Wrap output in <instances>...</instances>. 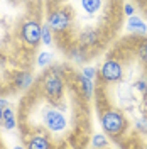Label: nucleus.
Instances as JSON below:
<instances>
[{
  "label": "nucleus",
  "instance_id": "0eeeda50",
  "mask_svg": "<svg viewBox=\"0 0 147 149\" xmlns=\"http://www.w3.org/2000/svg\"><path fill=\"white\" fill-rule=\"evenodd\" d=\"M32 83H34V76L29 71H19L14 76V85L19 90H29L32 86Z\"/></svg>",
  "mask_w": 147,
  "mask_h": 149
},
{
  "label": "nucleus",
  "instance_id": "9d476101",
  "mask_svg": "<svg viewBox=\"0 0 147 149\" xmlns=\"http://www.w3.org/2000/svg\"><path fill=\"white\" fill-rule=\"evenodd\" d=\"M127 29L129 31H134V32H139V34H146L147 24L139 15H130L129 20H127Z\"/></svg>",
  "mask_w": 147,
  "mask_h": 149
},
{
  "label": "nucleus",
  "instance_id": "a211bd4d",
  "mask_svg": "<svg viewBox=\"0 0 147 149\" xmlns=\"http://www.w3.org/2000/svg\"><path fill=\"white\" fill-rule=\"evenodd\" d=\"M51 31L53 29L49 27V26H42V34H41V42L42 44H46V46H49V44H53V37H51Z\"/></svg>",
  "mask_w": 147,
  "mask_h": 149
},
{
  "label": "nucleus",
  "instance_id": "393cba45",
  "mask_svg": "<svg viewBox=\"0 0 147 149\" xmlns=\"http://www.w3.org/2000/svg\"><path fill=\"white\" fill-rule=\"evenodd\" d=\"M47 2H51V3H59V2H63V0H47Z\"/></svg>",
  "mask_w": 147,
  "mask_h": 149
},
{
  "label": "nucleus",
  "instance_id": "2eb2a0df",
  "mask_svg": "<svg viewBox=\"0 0 147 149\" xmlns=\"http://www.w3.org/2000/svg\"><path fill=\"white\" fill-rule=\"evenodd\" d=\"M135 53H137V58L147 65V39H142L140 42L137 44V49H135Z\"/></svg>",
  "mask_w": 147,
  "mask_h": 149
},
{
  "label": "nucleus",
  "instance_id": "7ed1b4c3",
  "mask_svg": "<svg viewBox=\"0 0 147 149\" xmlns=\"http://www.w3.org/2000/svg\"><path fill=\"white\" fill-rule=\"evenodd\" d=\"M41 34H42V26L36 20H26L20 26V37L31 47H36L41 42Z\"/></svg>",
  "mask_w": 147,
  "mask_h": 149
},
{
  "label": "nucleus",
  "instance_id": "4be33fe9",
  "mask_svg": "<svg viewBox=\"0 0 147 149\" xmlns=\"http://www.w3.org/2000/svg\"><path fill=\"white\" fill-rule=\"evenodd\" d=\"M123 12H125V15H134V12H135V9H134V5H130V3H127L125 7H123Z\"/></svg>",
  "mask_w": 147,
  "mask_h": 149
},
{
  "label": "nucleus",
  "instance_id": "9b49d317",
  "mask_svg": "<svg viewBox=\"0 0 147 149\" xmlns=\"http://www.w3.org/2000/svg\"><path fill=\"white\" fill-rule=\"evenodd\" d=\"M78 83H80V86H81L85 98H86V100H90V98L93 97V92H95V83H93V80L86 78V76L81 73L80 76H78Z\"/></svg>",
  "mask_w": 147,
  "mask_h": 149
},
{
  "label": "nucleus",
  "instance_id": "6ab92c4d",
  "mask_svg": "<svg viewBox=\"0 0 147 149\" xmlns=\"http://www.w3.org/2000/svg\"><path fill=\"white\" fill-rule=\"evenodd\" d=\"M135 129L140 130L142 134H147V119L142 117V119H137L135 120Z\"/></svg>",
  "mask_w": 147,
  "mask_h": 149
},
{
  "label": "nucleus",
  "instance_id": "412c9836",
  "mask_svg": "<svg viewBox=\"0 0 147 149\" xmlns=\"http://www.w3.org/2000/svg\"><path fill=\"white\" fill-rule=\"evenodd\" d=\"M135 90H139L140 93H147V80L146 78H142V80H139L137 83H135Z\"/></svg>",
  "mask_w": 147,
  "mask_h": 149
},
{
  "label": "nucleus",
  "instance_id": "1a4fd4ad",
  "mask_svg": "<svg viewBox=\"0 0 147 149\" xmlns=\"http://www.w3.org/2000/svg\"><path fill=\"white\" fill-rule=\"evenodd\" d=\"M51 146L53 144L49 142V139L44 134H36L27 142V148H31V149H47V148H51Z\"/></svg>",
  "mask_w": 147,
  "mask_h": 149
},
{
  "label": "nucleus",
  "instance_id": "6e6552de",
  "mask_svg": "<svg viewBox=\"0 0 147 149\" xmlns=\"http://www.w3.org/2000/svg\"><path fill=\"white\" fill-rule=\"evenodd\" d=\"M98 39H100L98 31H95V29H85L80 34V44H83L85 47L95 46V44H98Z\"/></svg>",
  "mask_w": 147,
  "mask_h": 149
},
{
  "label": "nucleus",
  "instance_id": "f8f14e48",
  "mask_svg": "<svg viewBox=\"0 0 147 149\" xmlns=\"http://www.w3.org/2000/svg\"><path fill=\"white\" fill-rule=\"evenodd\" d=\"M2 125H3L7 130L15 129V125H17V120H15V112L10 109V105H7V107L3 109V120H2Z\"/></svg>",
  "mask_w": 147,
  "mask_h": 149
},
{
  "label": "nucleus",
  "instance_id": "f03ea898",
  "mask_svg": "<svg viewBox=\"0 0 147 149\" xmlns=\"http://www.w3.org/2000/svg\"><path fill=\"white\" fill-rule=\"evenodd\" d=\"M42 92L49 100H59L63 97V92H64V81L61 78V74L51 70L49 73L44 74L42 78Z\"/></svg>",
  "mask_w": 147,
  "mask_h": 149
},
{
  "label": "nucleus",
  "instance_id": "dca6fc26",
  "mask_svg": "<svg viewBox=\"0 0 147 149\" xmlns=\"http://www.w3.org/2000/svg\"><path fill=\"white\" fill-rule=\"evenodd\" d=\"M92 146L93 148H107L108 146V137L107 134H95L92 139Z\"/></svg>",
  "mask_w": 147,
  "mask_h": 149
},
{
  "label": "nucleus",
  "instance_id": "5701e85b",
  "mask_svg": "<svg viewBox=\"0 0 147 149\" xmlns=\"http://www.w3.org/2000/svg\"><path fill=\"white\" fill-rule=\"evenodd\" d=\"M7 105H9V102H7L5 98H0V107H3V109H5Z\"/></svg>",
  "mask_w": 147,
  "mask_h": 149
},
{
  "label": "nucleus",
  "instance_id": "f257e3e1",
  "mask_svg": "<svg viewBox=\"0 0 147 149\" xmlns=\"http://www.w3.org/2000/svg\"><path fill=\"white\" fill-rule=\"evenodd\" d=\"M100 124H101L103 132L108 134V136H120V134L125 132L127 125H129V122L125 119L123 112L115 110V109L103 112L101 113V119H100Z\"/></svg>",
  "mask_w": 147,
  "mask_h": 149
},
{
  "label": "nucleus",
  "instance_id": "aec40b11",
  "mask_svg": "<svg viewBox=\"0 0 147 149\" xmlns=\"http://www.w3.org/2000/svg\"><path fill=\"white\" fill-rule=\"evenodd\" d=\"M86 78H90V80H95L96 78V74H98V71L95 70V68H92V66H86V68H83V71H81Z\"/></svg>",
  "mask_w": 147,
  "mask_h": 149
},
{
  "label": "nucleus",
  "instance_id": "20e7f679",
  "mask_svg": "<svg viewBox=\"0 0 147 149\" xmlns=\"http://www.w3.org/2000/svg\"><path fill=\"white\" fill-rule=\"evenodd\" d=\"M47 26L54 32H64L71 26V15L64 9H54L47 15Z\"/></svg>",
  "mask_w": 147,
  "mask_h": 149
},
{
  "label": "nucleus",
  "instance_id": "b1692460",
  "mask_svg": "<svg viewBox=\"0 0 147 149\" xmlns=\"http://www.w3.org/2000/svg\"><path fill=\"white\" fill-rule=\"evenodd\" d=\"M2 120H3V107H0V125H2Z\"/></svg>",
  "mask_w": 147,
  "mask_h": 149
},
{
  "label": "nucleus",
  "instance_id": "423d86ee",
  "mask_svg": "<svg viewBox=\"0 0 147 149\" xmlns=\"http://www.w3.org/2000/svg\"><path fill=\"white\" fill-rule=\"evenodd\" d=\"M42 120H44V125L51 132L58 134V132H63L66 129V117L58 109H46L42 112Z\"/></svg>",
  "mask_w": 147,
  "mask_h": 149
},
{
  "label": "nucleus",
  "instance_id": "39448f33",
  "mask_svg": "<svg viewBox=\"0 0 147 149\" xmlns=\"http://www.w3.org/2000/svg\"><path fill=\"white\" fill-rule=\"evenodd\" d=\"M100 76L105 83H115L123 78V66L117 59H107L100 68Z\"/></svg>",
  "mask_w": 147,
  "mask_h": 149
},
{
  "label": "nucleus",
  "instance_id": "ddd939ff",
  "mask_svg": "<svg viewBox=\"0 0 147 149\" xmlns=\"http://www.w3.org/2000/svg\"><path fill=\"white\" fill-rule=\"evenodd\" d=\"M69 58L73 59L74 63H85L86 59V49L83 44H76L69 49Z\"/></svg>",
  "mask_w": 147,
  "mask_h": 149
},
{
  "label": "nucleus",
  "instance_id": "f3484780",
  "mask_svg": "<svg viewBox=\"0 0 147 149\" xmlns=\"http://www.w3.org/2000/svg\"><path fill=\"white\" fill-rule=\"evenodd\" d=\"M51 61H53V54L47 53V51H42V53H39V56H37V66H41V68L51 65Z\"/></svg>",
  "mask_w": 147,
  "mask_h": 149
},
{
  "label": "nucleus",
  "instance_id": "4468645a",
  "mask_svg": "<svg viewBox=\"0 0 147 149\" xmlns=\"http://www.w3.org/2000/svg\"><path fill=\"white\" fill-rule=\"evenodd\" d=\"M81 2V9L86 14H96L101 9V0H80Z\"/></svg>",
  "mask_w": 147,
  "mask_h": 149
}]
</instances>
